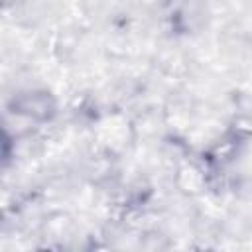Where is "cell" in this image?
<instances>
[{"label":"cell","instance_id":"6da1fadb","mask_svg":"<svg viewBox=\"0 0 252 252\" xmlns=\"http://www.w3.org/2000/svg\"><path fill=\"white\" fill-rule=\"evenodd\" d=\"M10 110L16 116H22L33 122H47L57 112V100L45 89H30V91L18 93L10 100Z\"/></svg>","mask_w":252,"mask_h":252}]
</instances>
